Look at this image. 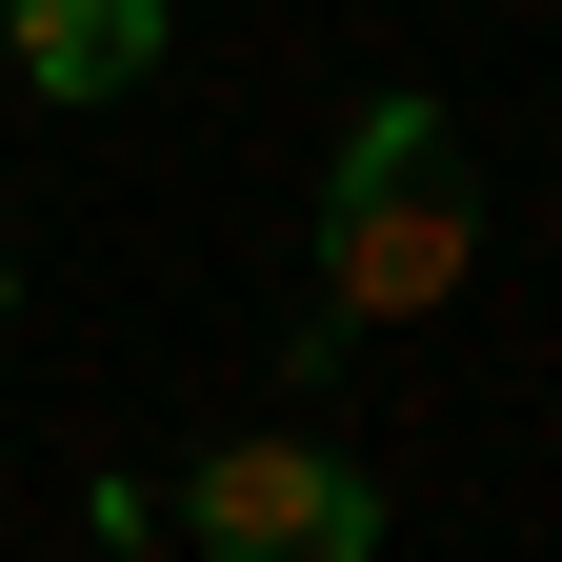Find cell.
Listing matches in <instances>:
<instances>
[{"label":"cell","mask_w":562,"mask_h":562,"mask_svg":"<svg viewBox=\"0 0 562 562\" xmlns=\"http://www.w3.org/2000/svg\"><path fill=\"white\" fill-rule=\"evenodd\" d=\"M462 261H482L462 121L442 101H362L341 121V181H322V322H442Z\"/></svg>","instance_id":"1"},{"label":"cell","mask_w":562,"mask_h":562,"mask_svg":"<svg viewBox=\"0 0 562 562\" xmlns=\"http://www.w3.org/2000/svg\"><path fill=\"white\" fill-rule=\"evenodd\" d=\"M181 542H222V562H362L382 503H362L322 442H281V422H261V442H222V462L181 482Z\"/></svg>","instance_id":"2"},{"label":"cell","mask_w":562,"mask_h":562,"mask_svg":"<svg viewBox=\"0 0 562 562\" xmlns=\"http://www.w3.org/2000/svg\"><path fill=\"white\" fill-rule=\"evenodd\" d=\"M21 21V101H121V81H161V0H0Z\"/></svg>","instance_id":"3"},{"label":"cell","mask_w":562,"mask_h":562,"mask_svg":"<svg viewBox=\"0 0 562 562\" xmlns=\"http://www.w3.org/2000/svg\"><path fill=\"white\" fill-rule=\"evenodd\" d=\"M0 302H21V241H0Z\"/></svg>","instance_id":"4"}]
</instances>
